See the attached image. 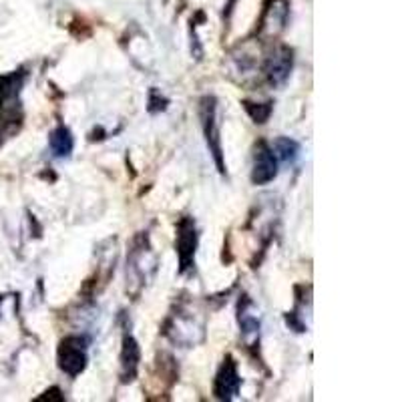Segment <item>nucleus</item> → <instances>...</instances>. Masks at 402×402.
Segmentation results:
<instances>
[{"mask_svg":"<svg viewBox=\"0 0 402 402\" xmlns=\"http://www.w3.org/2000/svg\"><path fill=\"white\" fill-rule=\"evenodd\" d=\"M292 66H294V52H292V49L278 47V49L268 57L266 66H264V73H266V77H268V83H270L272 87H282L285 81L290 78Z\"/></svg>","mask_w":402,"mask_h":402,"instance_id":"obj_7","label":"nucleus"},{"mask_svg":"<svg viewBox=\"0 0 402 402\" xmlns=\"http://www.w3.org/2000/svg\"><path fill=\"white\" fill-rule=\"evenodd\" d=\"M273 155L282 163H294L300 155V143L290 137H278L272 145Z\"/></svg>","mask_w":402,"mask_h":402,"instance_id":"obj_12","label":"nucleus"},{"mask_svg":"<svg viewBox=\"0 0 402 402\" xmlns=\"http://www.w3.org/2000/svg\"><path fill=\"white\" fill-rule=\"evenodd\" d=\"M199 244V235L195 230V221L191 218H183L177 225V258H179V273H187L194 270L195 266V252Z\"/></svg>","mask_w":402,"mask_h":402,"instance_id":"obj_4","label":"nucleus"},{"mask_svg":"<svg viewBox=\"0 0 402 402\" xmlns=\"http://www.w3.org/2000/svg\"><path fill=\"white\" fill-rule=\"evenodd\" d=\"M121 382H133L139 370V362H141V350L137 340L133 338L131 332L123 334V348H121Z\"/></svg>","mask_w":402,"mask_h":402,"instance_id":"obj_8","label":"nucleus"},{"mask_svg":"<svg viewBox=\"0 0 402 402\" xmlns=\"http://www.w3.org/2000/svg\"><path fill=\"white\" fill-rule=\"evenodd\" d=\"M57 392H61V389H57V386H54V389L47 390V392H45L42 396H39L37 401H47V398H51V401H52V398H54V401H65V398H61V396H54Z\"/></svg>","mask_w":402,"mask_h":402,"instance_id":"obj_16","label":"nucleus"},{"mask_svg":"<svg viewBox=\"0 0 402 402\" xmlns=\"http://www.w3.org/2000/svg\"><path fill=\"white\" fill-rule=\"evenodd\" d=\"M49 147H51L52 155L59 157V159L71 157L73 149H75V139H73V133L69 131V127L59 125L57 129L52 131L49 135Z\"/></svg>","mask_w":402,"mask_h":402,"instance_id":"obj_11","label":"nucleus"},{"mask_svg":"<svg viewBox=\"0 0 402 402\" xmlns=\"http://www.w3.org/2000/svg\"><path fill=\"white\" fill-rule=\"evenodd\" d=\"M244 109L247 111V115L254 119V123H258V125H264L270 115H272L273 111V103H252V101H244Z\"/></svg>","mask_w":402,"mask_h":402,"instance_id":"obj_13","label":"nucleus"},{"mask_svg":"<svg viewBox=\"0 0 402 402\" xmlns=\"http://www.w3.org/2000/svg\"><path fill=\"white\" fill-rule=\"evenodd\" d=\"M155 270L157 258L149 246V237L143 234L137 235L127 256V290L131 288V292L137 294L143 285L149 284Z\"/></svg>","mask_w":402,"mask_h":402,"instance_id":"obj_1","label":"nucleus"},{"mask_svg":"<svg viewBox=\"0 0 402 402\" xmlns=\"http://www.w3.org/2000/svg\"><path fill=\"white\" fill-rule=\"evenodd\" d=\"M288 11H290L288 0H273L272 4L266 8V14H264L261 32L264 35H278L284 28L285 20H288Z\"/></svg>","mask_w":402,"mask_h":402,"instance_id":"obj_10","label":"nucleus"},{"mask_svg":"<svg viewBox=\"0 0 402 402\" xmlns=\"http://www.w3.org/2000/svg\"><path fill=\"white\" fill-rule=\"evenodd\" d=\"M87 350H89V338L77 336V334L63 338L59 344V352H57L59 368L66 377L77 378L81 372H85L87 362H89Z\"/></svg>","mask_w":402,"mask_h":402,"instance_id":"obj_3","label":"nucleus"},{"mask_svg":"<svg viewBox=\"0 0 402 402\" xmlns=\"http://www.w3.org/2000/svg\"><path fill=\"white\" fill-rule=\"evenodd\" d=\"M199 119H201V129H203L206 141H208L209 153L213 157V163L221 175H225V161H223L220 137V107H218V99L213 95H206L199 101Z\"/></svg>","mask_w":402,"mask_h":402,"instance_id":"obj_2","label":"nucleus"},{"mask_svg":"<svg viewBox=\"0 0 402 402\" xmlns=\"http://www.w3.org/2000/svg\"><path fill=\"white\" fill-rule=\"evenodd\" d=\"M237 322H240L242 338L246 340V344L252 346L260 338V316H258V310H256V306H254L252 300L246 298L244 302H240Z\"/></svg>","mask_w":402,"mask_h":402,"instance_id":"obj_9","label":"nucleus"},{"mask_svg":"<svg viewBox=\"0 0 402 402\" xmlns=\"http://www.w3.org/2000/svg\"><path fill=\"white\" fill-rule=\"evenodd\" d=\"M240 386H242V378L237 372V364L234 362L232 356H225V360L220 366L218 374H215V382H213V394L220 401H234L240 394Z\"/></svg>","mask_w":402,"mask_h":402,"instance_id":"obj_6","label":"nucleus"},{"mask_svg":"<svg viewBox=\"0 0 402 402\" xmlns=\"http://www.w3.org/2000/svg\"><path fill=\"white\" fill-rule=\"evenodd\" d=\"M278 177V159L272 147L266 141H260L254 147V163H252V183L266 185Z\"/></svg>","mask_w":402,"mask_h":402,"instance_id":"obj_5","label":"nucleus"},{"mask_svg":"<svg viewBox=\"0 0 402 402\" xmlns=\"http://www.w3.org/2000/svg\"><path fill=\"white\" fill-rule=\"evenodd\" d=\"M165 107H167V99H163L157 89H151V93H149V113L165 111Z\"/></svg>","mask_w":402,"mask_h":402,"instance_id":"obj_15","label":"nucleus"},{"mask_svg":"<svg viewBox=\"0 0 402 402\" xmlns=\"http://www.w3.org/2000/svg\"><path fill=\"white\" fill-rule=\"evenodd\" d=\"M14 93V75L11 77H0V107L11 99Z\"/></svg>","mask_w":402,"mask_h":402,"instance_id":"obj_14","label":"nucleus"}]
</instances>
